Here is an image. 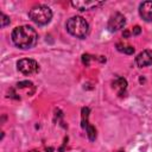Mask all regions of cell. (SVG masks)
Wrapping results in <instances>:
<instances>
[{
  "label": "cell",
  "mask_w": 152,
  "mask_h": 152,
  "mask_svg": "<svg viewBox=\"0 0 152 152\" xmlns=\"http://www.w3.org/2000/svg\"><path fill=\"white\" fill-rule=\"evenodd\" d=\"M38 34L36 30L28 25L18 26L12 32V42L20 49H31L37 44Z\"/></svg>",
  "instance_id": "6da1fadb"
},
{
  "label": "cell",
  "mask_w": 152,
  "mask_h": 152,
  "mask_svg": "<svg viewBox=\"0 0 152 152\" xmlns=\"http://www.w3.org/2000/svg\"><path fill=\"white\" fill-rule=\"evenodd\" d=\"M66 30L76 38H84L89 32V24L84 18L75 15L66 21Z\"/></svg>",
  "instance_id": "7a4b0ae2"
},
{
  "label": "cell",
  "mask_w": 152,
  "mask_h": 152,
  "mask_svg": "<svg viewBox=\"0 0 152 152\" xmlns=\"http://www.w3.org/2000/svg\"><path fill=\"white\" fill-rule=\"evenodd\" d=\"M28 17L38 25H46L52 18V11L45 5H36L30 10Z\"/></svg>",
  "instance_id": "3957f363"
},
{
  "label": "cell",
  "mask_w": 152,
  "mask_h": 152,
  "mask_svg": "<svg viewBox=\"0 0 152 152\" xmlns=\"http://www.w3.org/2000/svg\"><path fill=\"white\" fill-rule=\"evenodd\" d=\"M18 70L24 75H32L39 71V65L34 59L31 58H23L17 63Z\"/></svg>",
  "instance_id": "277c9868"
},
{
  "label": "cell",
  "mask_w": 152,
  "mask_h": 152,
  "mask_svg": "<svg viewBox=\"0 0 152 152\" xmlns=\"http://www.w3.org/2000/svg\"><path fill=\"white\" fill-rule=\"evenodd\" d=\"M125 24H126L125 17H124L121 13L116 12V13H114V14L109 18L107 27H108V30H109L110 32H115V31H119L120 28H122V27L125 26Z\"/></svg>",
  "instance_id": "5b68a950"
},
{
  "label": "cell",
  "mask_w": 152,
  "mask_h": 152,
  "mask_svg": "<svg viewBox=\"0 0 152 152\" xmlns=\"http://www.w3.org/2000/svg\"><path fill=\"white\" fill-rule=\"evenodd\" d=\"M104 2L103 1H94V0H80V1H72L71 5L74 7H76L80 11H88V10H93L96 7L102 6Z\"/></svg>",
  "instance_id": "8992f818"
},
{
  "label": "cell",
  "mask_w": 152,
  "mask_h": 152,
  "mask_svg": "<svg viewBox=\"0 0 152 152\" xmlns=\"http://www.w3.org/2000/svg\"><path fill=\"white\" fill-rule=\"evenodd\" d=\"M135 63L138 66H147L152 64V50H144L135 57Z\"/></svg>",
  "instance_id": "52a82bcc"
},
{
  "label": "cell",
  "mask_w": 152,
  "mask_h": 152,
  "mask_svg": "<svg viewBox=\"0 0 152 152\" xmlns=\"http://www.w3.org/2000/svg\"><path fill=\"white\" fill-rule=\"evenodd\" d=\"M139 14L145 21H152V1H145L139 6Z\"/></svg>",
  "instance_id": "ba28073f"
},
{
  "label": "cell",
  "mask_w": 152,
  "mask_h": 152,
  "mask_svg": "<svg viewBox=\"0 0 152 152\" xmlns=\"http://www.w3.org/2000/svg\"><path fill=\"white\" fill-rule=\"evenodd\" d=\"M113 88L116 90L119 96H124L127 89V81L124 77H116L113 82Z\"/></svg>",
  "instance_id": "9c48e42d"
},
{
  "label": "cell",
  "mask_w": 152,
  "mask_h": 152,
  "mask_svg": "<svg viewBox=\"0 0 152 152\" xmlns=\"http://www.w3.org/2000/svg\"><path fill=\"white\" fill-rule=\"evenodd\" d=\"M88 116H89V108L88 107H83L82 108V128H86L89 125Z\"/></svg>",
  "instance_id": "30bf717a"
},
{
  "label": "cell",
  "mask_w": 152,
  "mask_h": 152,
  "mask_svg": "<svg viewBox=\"0 0 152 152\" xmlns=\"http://www.w3.org/2000/svg\"><path fill=\"white\" fill-rule=\"evenodd\" d=\"M86 132H87V135H88V138H89L90 141H94L96 139V129H95L94 126L88 125L86 127Z\"/></svg>",
  "instance_id": "8fae6325"
},
{
  "label": "cell",
  "mask_w": 152,
  "mask_h": 152,
  "mask_svg": "<svg viewBox=\"0 0 152 152\" xmlns=\"http://www.w3.org/2000/svg\"><path fill=\"white\" fill-rule=\"evenodd\" d=\"M0 18H1V26H2V27H5L6 25H8L10 21H11V20H10V17H7V15L4 14V13L0 14Z\"/></svg>",
  "instance_id": "7c38bea8"
},
{
  "label": "cell",
  "mask_w": 152,
  "mask_h": 152,
  "mask_svg": "<svg viewBox=\"0 0 152 152\" xmlns=\"http://www.w3.org/2000/svg\"><path fill=\"white\" fill-rule=\"evenodd\" d=\"M90 59H91V56H90V55H88V53L82 55V63H83L86 66H88V65L90 64Z\"/></svg>",
  "instance_id": "4fadbf2b"
},
{
  "label": "cell",
  "mask_w": 152,
  "mask_h": 152,
  "mask_svg": "<svg viewBox=\"0 0 152 152\" xmlns=\"http://www.w3.org/2000/svg\"><path fill=\"white\" fill-rule=\"evenodd\" d=\"M122 52H125V53H127V55H132V53L134 52V48H133V46H124Z\"/></svg>",
  "instance_id": "5bb4252c"
},
{
  "label": "cell",
  "mask_w": 152,
  "mask_h": 152,
  "mask_svg": "<svg viewBox=\"0 0 152 152\" xmlns=\"http://www.w3.org/2000/svg\"><path fill=\"white\" fill-rule=\"evenodd\" d=\"M132 32H133V34H135V36H137V34H139V33L141 32V28H140V26H134Z\"/></svg>",
  "instance_id": "9a60e30c"
},
{
  "label": "cell",
  "mask_w": 152,
  "mask_h": 152,
  "mask_svg": "<svg viewBox=\"0 0 152 152\" xmlns=\"http://www.w3.org/2000/svg\"><path fill=\"white\" fill-rule=\"evenodd\" d=\"M122 36H124L125 38H127V37L129 36V31H128V30H125V31H124V33H122Z\"/></svg>",
  "instance_id": "2e32d148"
},
{
  "label": "cell",
  "mask_w": 152,
  "mask_h": 152,
  "mask_svg": "<svg viewBox=\"0 0 152 152\" xmlns=\"http://www.w3.org/2000/svg\"><path fill=\"white\" fill-rule=\"evenodd\" d=\"M30 152H39V151H37V150H32V151H30Z\"/></svg>",
  "instance_id": "e0dca14e"
},
{
  "label": "cell",
  "mask_w": 152,
  "mask_h": 152,
  "mask_svg": "<svg viewBox=\"0 0 152 152\" xmlns=\"http://www.w3.org/2000/svg\"><path fill=\"white\" fill-rule=\"evenodd\" d=\"M118 152H125V151H118Z\"/></svg>",
  "instance_id": "ac0fdd59"
}]
</instances>
